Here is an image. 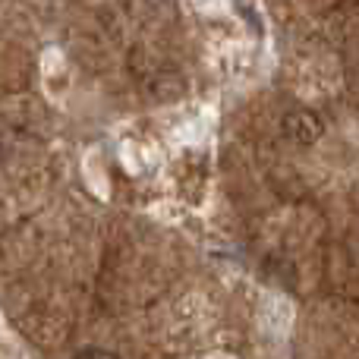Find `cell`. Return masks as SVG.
I'll list each match as a JSON object with an SVG mask.
<instances>
[{
	"label": "cell",
	"mask_w": 359,
	"mask_h": 359,
	"mask_svg": "<svg viewBox=\"0 0 359 359\" xmlns=\"http://www.w3.org/2000/svg\"><path fill=\"white\" fill-rule=\"evenodd\" d=\"M322 117L309 107H297V111L284 114V136L297 145H316L322 139Z\"/></svg>",
	"instance_id": "cell-1"
},
{
	"label": "cell",
	"mask_w": 359,
	"mask_h": 359,
	"mask_svg": "<svg viewBox=\"0 0 359 359\" xmlns=\"http://www.w3.org/2000/svg\"><path fill=\"white\" fill-rule=\"evenodd\" d=\"M76 359H117V356L107 353V350H86V353H79Z\"/></svg>",
	"instance_id": "cell-2"
}]
</instances>
